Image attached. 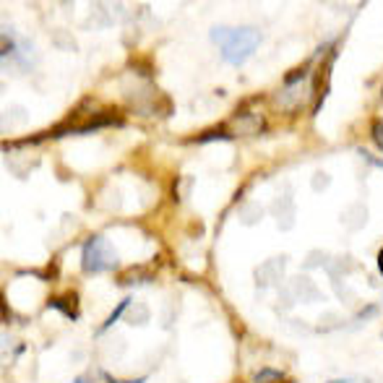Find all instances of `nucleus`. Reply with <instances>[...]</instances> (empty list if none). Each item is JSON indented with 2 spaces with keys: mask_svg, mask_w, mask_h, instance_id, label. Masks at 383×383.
I'll return each mask as SVG.
<instances>
[{
  "mask_svg": "<svg viewBox=\"0 0 383 383\" xmlns=\"http://www.w3.org/2000/svg\"><path fill=\"white\" fill-rule=\"evenodd\" d=\"M212 39L222 47L224 60L232 65H240L261 45V32L253 27H214Z\"/></svg>",
  "mask_w": 383,
  "mask_h": 383,
  "instance_id": "nucleus-1",
  "label": "nucleus"
},
{
  "mask_svg": "<svg viewBox=\"0 0 383 383\" xmlns=\"http://www.w3.org/2000/svg\"><path fill=\"white\" fill-rule=\"evenodd\" d=\"M84 268L86 271H108V268H117V253L102 235H94L84 245Z\"/></svg>",
  "mask_w": 383,
  "mask_h": 383,
  "instance_id": "nucleus-2",
  "label": "nucleus"
},
{
  "mask_svg": "<svg viewBox=\"0 0 383 383\" xmlns=\"http://www.w3.org/2000/svg\"><path fill=\"white\" fill-rule=\"evenodd\" d=\"M264 128V120L256 115H238V117H232V123H230V136L235 138V136H256Z\"/></svg>",
  "mask_w": 383,
  "mask_h": 383,
  "instance_id": "nucleus-3",
  "label": "nucleus"
},
{
  "mask_svg": "<svg viewBox=\"0 0 383 383\" xmlns=\"http://www.w3.org/2000/svg\"><path fill=\"white\" fill-rule=\"evenodd\" d=\"M282 378H285V373H282V370L266 368V370H261V373H256V378H253V381H256V383H271V381H282Z\"/></svg>",
  "mask_w": 383,
  "mask_h": 383,
  "instance_id": "nucleus-4",
  "label": "nucleus"
},
{
  "mask_svg": "<svg viewBox=\"0 0 383 383\" xmlns=\"http://www.w3.org/2000/svg\"><path fill=\"white\" fill-rule=\"evenodd\" d=\"M373 141H375V146L383 152V123L381 120H375L373 123Z\"/></svg>",
  "mask_w": 383,
  "mask_h": 383,
  "instance_id": "nucleus-5",
  "label": "nucleus"
},
{
  "mask_svg": "<svg viewBox=\"0 0 383 383\" xmlns=\"http://www.w3.org/2000/svg\"><path fill=\"white\" fill-rule=\"evenodd\" d=\"M360 154L365 157V162L370 164V167H378V169H383V160H378V157H370V154L365 152V149H360Z\"/></svg>",
  "mask_w": 383,
  "mask_h": 383,
  "instance_id": "nucleus-6",
  "label": "nucleus"
},
{
  "mask_svg": "<svg viewBox=\"0 0 383 383\" xmlns=\"http://www.w3.org/2000/svg\"><path fill=\"white\" fill-rule=\"evenodd\" d=\"M108 378V383H143V378H136V381H115V378H110V375H105Z\"/></svg>",
  "mask_w": 383,
  "mask_h": 383,
  "instance_id": "nucleus-7",
  "label": "nucleus"
},
{
  "mask_svg": "<svg viewBox=\"0 0 383 383\" xmlns=\"http://www.w3.org/2000/svg\"><path fill=\"white\" fill-rule=\"evenodd\" d=\"M378 271H381V276H383V250L378 253Z\"/></svg>",
  "mask_w": 383,
  "mask_h": 383,
  "instance_id": "nucleus-8",
  "label": "nucleus"
},
{
  "mask_svg": "<svg viewBox=\"0 0 383 383\" xmlns=\"http://www.w3.org/2000/svg\"><path fill=\"white\" fill-rule=\"evenodd\" d=\"M329 383H349V381H329Z\"/></svg>",
  "mask_w": 383,
  "mask_h": 383,
  "instance_id": "nucleus-9",
  "label": "nucleus"
}]
</instances>
